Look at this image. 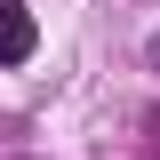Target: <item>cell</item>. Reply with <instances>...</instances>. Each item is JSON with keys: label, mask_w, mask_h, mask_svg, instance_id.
I'll return each mask as SVG.
<instances>
[{"label": "cell", "mask_w": 160, "mask_h": 160, "mask_svg": "<svg viewBox=\"0 0 160 160\" xmlns=\"http://www.w3.org/2000/svg\"><path fill=\"white\" fill-rule=\"evenodd\" d=\"M32 8H24V0H0V64H24L32 56Z\"/></svg>", "instance_id": "6da1fadb"}]
</instances>
